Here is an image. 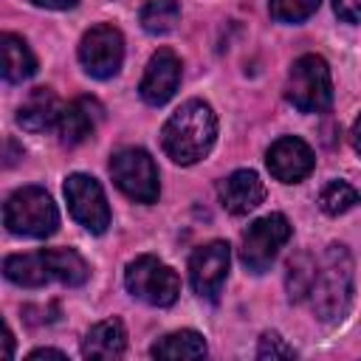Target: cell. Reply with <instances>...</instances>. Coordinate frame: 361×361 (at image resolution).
<instances>
[{
  "label": "cell",
  "instance_id": "1",
  "mask_svg": "<svg viewBox=\"0 0 361 361\" xmlns=\"http://www.w3.org/2000/svg\"><path fill=\"white\" fill-rule=\"evenodd\" d=\"M214 138H217L214 110L200 99L183 102L161 130L164 152L180 166H189L206 158L209 149L214 147Z\"/></svg>",
  "mask_w": 361,
  "mask_h": 361
},
{
  "label": "cell",
  "instance_id": "2",
  "mask_svg": "<svg viewBox=\"0 0 361 361\" xmlns=\"http://www.w3.org/2000/svg\"><path fill=\"white\" fill-rule=\"evenodd\" d=\"M322 322H338L353 299V257L344 245H327L313 265V276L305 296Z\"/></svg>",
  "mask_w": 361,
  "mask_h": 361
},
{
  "label": "cell",
  "instance_id": "3",
  "mask_svg": "<svg viewBox=\"0 0 361 361\" xmlns=\"http://www.w3.org/2000/svg\"><path fill=\"white\" fill-rule=\"evenodd\" d=\"M3 274L23 288H42L48 282H62L73 288L87 279V262L73 248H42L6 257Z\"/></svg>",
  "mask_w": 361,
  "mask_h": 361
},
{
  "label": "cell",
  "instance_id": "4",
  "mask_svg": "<svg viewBox=\"0 0 361 361\" xmlns=\"http://www.w3.org/2000/svg\"><path fill=\"white\" fill-rule=\"evenodd\" d=\"M3 223L11 234L20 237H51L59 226V212L51 200V195L39 186H23L17 189L6 206H3Z\"/></svg>",
  "mask_w": 361,
  "mask_h": 361
},
{
  "label": "cell",
  "instance_id": "5",
  "mask_svg": "<svg viewBox=\"0 0 361 361\" xmlns=\"http://www.w3.org/2000/svg\"><path fill=\"white\" fill-rule=\"evenodd\" d=\"M285 99L302 113H322L333 102L330 68L319 54H305L290 65L285 82Z\"/></svg>",
  "mask_w": 361,
  "mask_h": 361
},
{
  "label": "cell",
  "instance_id": "6",
  "mask_svg": "<svg viewBox=\"0 0 361 361\" xmlns=\"http://www.w3.org/2000/svg\"><path fill=\"white\" fill-rule=\"evenodd\" d=\"M124 285L135 299L155 305V307H169L180 293L178 274L152 254H141L127 265Z\"/></svg>",
  "mask_w": 361,
  "mask_h": 361
},
{
  "label": "cell",
  "instance_id": "7",
  "mask_svg": "<svg viewBox=\"0 0 361 361\" xmlns=\"http://www.w3.org/2000/svg\"><path fill=\"white\" fill-rule=\"evenodd\" d=\"M110 175L113 183L135 203H155L158 200V169L147 149L141 147H124L110 158Z\"/></svg>",
  "mask_w": 361,
  "mask_h": 361
},
{
  "label": "cell",
  "instance_id": "8",
  "mask_svg": "<svg viewBox=\"0 0 361 361\" xmlns=\"http://www.w3.org/2000/svg\"><path fill=\"white\" fill-rule=\"evenodd\" d=\"M290 240V223L285 214L271 212L259 220H254L243 231V245H240V259L248 271L262 274L279 254V248Z\"/></svg>",
  "mask_w": 361,
  "mask_h": 361
},
{
  "label": "cell",
  "instance_id": "9",
  "mask_svg": "<svg viewBox=\"0 0 361 361\" xmlns=\"http://www.w3.org/2000/svg\"><path fill=\"white\" fill-rule=\"evenodd\" d=\"M65 200L79 226H85L90 234H104L110 226V206L104 197V189L96 178L73 172L65 178Z\"/></svg>",
  "mask_w": 361,
  "mask_h": 361
},
{
  "label": "cell",
  "instance_id": "10",
  "mask_svg": "<svg viewBox=\"0 0 361 361\" xmlns=\"http://www.w3.org/2000/svg\"><path fill=\"white\" fill-rule=\"evenodd\" d=\"M124 59V37L118 28L102 23L85 31L79 42V62L82 68L96 79H110L118 73Z\"/></svg>",
  "mask_w": 361,
  "mask_h": 361
},
{
  "label": "cell",
  "instance_id": "11",
  "mask_svg": "<svg viewBox=\"0 0 361 361\" xmlns=\"http://www.w3.org/2000/svg\"><path fill=\"white\" fill-rule=\"evenodd\" d=\"M228 262H231V251H228V243H223V240H212L192 251L189 282L200 299L217 302V296L226 285V276H228Z\"/></svg>",
  "mask_w": 361,
  "mask_h": 361
},
{
  "label": "cell",
  "instance_id": "12",
  "mask_svg": "<svg viewBox=\"0 0 361 361\" xmlns=\"http://www.w3.org/2000/svg\"><path fill=\"white\" fill-rule=\"evenodd\" d=\"M178 82H180V59L172 48H158L149 62H147V71H144V79L138 85V93L147 104L158 107V104H166L175 90H178Z\"/></svg>",
  "mask_w": 361,
  "mask_h": 361
},
{
  "label": "cell",
  "instance_id": "13",
  "mask_svg": "<svg viewBox=\"0 0 361 361\" xmlns=\"http://www.w3.org/2000/svg\"><path fill=\"white\" fill-rule=\"evenodd\" d=\"M265 164L271 169V175L282 183H299L305 180L310 172H313V149L296 138V135H282L271 144L268 155H265Z\"/></svg>",
  "mask_w": 361,
  "mask_h": 361
},
{
  "label": "cell",
  "instance_id": "14",
  "mask_svg": "<svg viewBox=\"0 0 361 361\" xmlns=\"http://www.w3.org/2000/svg\"><path fill=\"white\" fill-rule=\"evenodd\" d=\"M217 195L231 214H248L265 200V183L254 169H237L220 180Z\"/></svg>",
  "mask_w": 361,
  "mask_h": 361
},
{
  "label": "cell",
  "instance_id": "15",
  "mask_svg": "<svg viewBox=\"0 0 361 361\" xmlns=\"http://www.w3.org/2000/svg\"><path fill=\"white\" fill-rule=\"evenodd\" d=\"M99 116H102V107H99L93 99H87V96L73 99L71 104H62V113H59V118H56L59 141H62L65 147L82 144L85 138L93 135Z\"/></svg>",
  "mask_w": 361,
  "mask_h": 361
},
{
  "label": "cell",
  "instance_id": "16",
  "mask_svg": "<svg viewBox=\"0 0 361 361\" xmlns=\"http://www.w3.org/2000/svg\"><path fill=\"white\" fill-rule=\"evenodd\" d=\"M59 113H62V104L54 96V90L51 87H34L17 110V124L28 133H42L48 127H56Z\"/></svg>",
  "mask_w": 361,
  "mask_h": 361
},
{
  "label": "cell",
  "instance_id": "17",
  "mask_svg": "<svg viewBox=\"0 0 361 361\" xmlns=\"http://www.w3.org/2000/svg\"><path fill=\"white\" fill-rule=\"evenodd\" d=\"M127 347L124 324L118 319H104L93 324L82 341V355L85 358H121Z\"/></svg>",
  "mask_w": 361,
  "mask_h": 361
},
{
  "label": "cell",
  "instance_id": "18",
  "mask_svg": "<svg viewBox=\"0 0 361 361\" xmlns=\"http://www.w3.org/2000/svg\"><path fill=\"white\" fill-rule=\"evenodd\" d=\"M0 42H3V76H6V82L14 85V82H23V79L37 73V59H34V54L23 37L3 34Z\"/></svg>",
  "mask_w": 361,
  "mask_h": 361
},
{
  "label": "cell",
  "instance_id": "19",
  "mask_svg": "<svg viewBox=\"0 0 361 361\" xmlns=\"http://www.w3.org/2000/svg\"><path fill=\"white\" fill-rule=\"evenodd\" d=\"M149 353L155 358H203L206 341L195 330H178V333H169L161 341H155Z\"/></svg>",
  "mask_w": 361,
  "mask_h": 361
},
{
  "label": "cell",
  "instance_id": "20",
  "mask_svg": "<svg viewBox=\"0 0 361 361\" xmlns=\"http://www.w3.org/2000/svg\"><path fill=\"white\" fill-rule=\"evenodd\" d=\"M180 20V6L178 0H147L141 8V25L149 34H166L178 25Z\"/></svg>",
  "mask_w": 361,
  "mask_h": 361
},
{
  "label": "cell",
  "instance_id": "21",
  "mask_svg": "<svg viewBox=\"0 0 361 361\" xmlns=\"http://www.w3.org/2000/svg\"><path fill=\"white\" fill-rule=\"evenodd\" d=\"M361 200V195H358V189L355 186H350L347 180H330L322 192H319V206H322V212L324 214H344L347 209H353L355 203Z\"/></svg>",
  "mask_w": 361,
  "mask_h": 361
},
{
  "label": "cell",
  "instance_id": "22",
  "mask_svg": "<svg viewBox=\"0 0 361 361\" xmlns=\"http://www.w3.org/2000/svg\"><path fill=\"white\" fill-rule=\"evenodd\" d=\"M313 265H316V257H313V254H296V257L288 262L285 285H288V296H290L293 302H305L307 285H310V276H313Z\"/></svg>",
  "mask_w": 361,
  "mask_h": 361
},
{
  "label": "cell",
  "instance_id": "23",
  "mask_svg": "<svg viewBox=\"0 0 361 361\" xmlns=\"http://www.w3.org/2000/svg\"><path fill=\"white\" fill-rule=\"evenodd\" d=\"M322 0H271V17L279 23H302L307 20Z\"/></svg>",
  "mask_w": 361,
  "mask_h": 361
},
{
  "label": "cell",
  "instance_id": "24",
  "mask_svg": "<svg viewBox=\"0 0 361 361\" xmlns=\"http://www.w3.org/2000/svg\"><path fill=\"white\" fill-rule=\"evenodd\" d=\"M293 355H296V350L290 344H285V338L279 333H262L257 358H293Z\"/></svg>",
  "mask_w": 361,
  "mask_h": 361
},
{
  "label": "cell",
  "instance_id": "25",
  "mask_svg": "<svg viewBox=\"0 0 361 361\" xmlns=\"http://www.w3.org/2000/svg\"><path fill=\"white\" fill-rule=\"evenodd\" d=\"M333 11L344 23H361V0H333Z\"/></svg>",
  "mask_w": 361,
  "mask_h": 361
},
{
  "label": "cell",
  "instance_id": "26",
  "mask_svg": "<svg viewBox=\"0 0 361 361\" xmlns=\"http://www.w3.org/2000/svg\"><path fill=\"white\" fill-rule=\"evenodd\" d=\"M34 6H42V8H71V6H76V0H31Z\"/></svg>",
  "mask_w": 361,
  "mask_h": 361
},
{
  "label": "cell",
  "instance_id": "27",
  "mask_svg": "<svg viewBox=\"0 0 361 361\" xmlns=\"http://www.w3.org/2000/svg\"><path fill=\"white\" fill-rule=\"evenodd\" d=\"M350 141H353V149L361 155V116L355 118V124H353V130H350Z\"/></svg>",
  "mask_w": 361,
  "mask_h": 361
},
{
  "label": "cell",
  "instance_id": "28",
  "mask_svg": "<svg viewBox=\"0 0 361 361\" xmlns=\"http://www.w3.org/2000/svg\"><path fill=\"white\" fill-rule=\"evenodd\" d=\"M31 358H65V353L51 350V347H39V350H34V353H31Z\"/></svg>",
  "mask_w": 361,
  "mask_h": 361
},
{
  "label": "cell",
  "instance_id": "29",
  "mask_svg": "<svg viewBox=\"0 0 361 361\" xmlns=\"http://www.w3.org/2000/svg\"><path fill=\"white\" fill-rule=\"evenodd\" d=\"M14 355V336H11V330L6 327V358H11Z\"/></svg>",
  "mask_w": 361,
  "mask_h": 361
}]
</instances>
